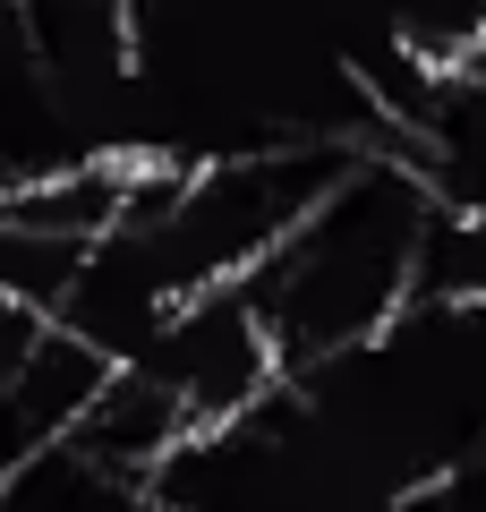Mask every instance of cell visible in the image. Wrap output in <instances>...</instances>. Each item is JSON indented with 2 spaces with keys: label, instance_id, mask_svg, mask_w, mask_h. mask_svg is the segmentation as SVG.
<instances>
[{
  "label": "cell",
  "instance_id": "cell-6",
  "mask_svg": "<svg viewBox=\"0 0 486 512\" xmlns=\"http://www.w3.org/2000/svg\"><path fill=\"white\" fill-rule=\"evenodd\" d=\"M410 308H486V205L435 197L427 231H418Z\"/></svg>",
  "mask_w": 486,
  "mask_h": 512
},
{
  "label": "cell",
  "instance_id": "cell-1",
  "mask_svg": "<svg viewBox=\"0 0 486 512\" xmlns=\"http://www.w3.org/2000/svg\"><path fill=\"white\" fill-rule=\"evenodd\" d=\"M435 214V188L418 163L367 146L359 163L333 180V197L282 239V248L239 274V291L256 299L273 350L290 376L342 359V350L376 342L401 308H410V274H418V231Z\"/></svg>",
  "mask_w": 486,
  "mask_h": 512
},
{
  "label": "cell",
  "instance_id": "cell-5",
  "mask_svg": "<svg viewBox=\"0 0 486 512\" xmlns=\"http://www.w3.org/2000/svg\"><path fill=\"white\" fill-rule=\"evenodd\" d=\"M0 512H145V478L111 470L103 453L60 436V444H35L0 478Z\"/></svg>",
  "mask_w": 486,
  "mask_h": 512
},
{
  "label": "cell",
  "instance_id": "cell-7",
  "mask_svg": "<svg viewBox=\"0 0 486 512\" xmlns=\"http://www.w3.org/2000/svg\"><path fill=\"white\" fill-rule=\"evenodd\" d=\"M427 504H435V512H486V444L427 478Z\"/></svg>",
  "mask_w": 486,
  "mask_h": 512
},
{
  "label": "cell",
  "instance_id": "cell-2",
  "mask_svg": "<svg viewBox=\"0 0 486 512\" xmlns=\"http://www.w3.org/2000/svg\"><path fill=\"white\" fill-rule=\"evenodd\" d=\"M171 393L188 402V419L214 427V419H239V410H256L273 393V384H290L282 350H273L265 316H256V299L239 291V282H214V291L180 299V308L162 316V333L145 342V359Z\"/></svg>",
  "mask_w": 486,
  "mask_h": 512
},
{
  "label": "cell",
  "instance_id": "cell-3",
  "mask_svg": "<svg viewBox=\"0 0 486 512\" xmlns=\"http://www.w3.org/2000/svg\"><path fill=\"white\" fill-rule=\"evenodd\" d=\"M120 376V359H111L103 342H86L77 325H43L35 333V350L18 359V376H9V410H18V436H26V453L35 444H60V436H77L86 427V410L103 402V384Z\"/></svg>",
  "mask_w": 486,
  "mask_h": 512
},
{
  "label": "cell",
  "instance_id": "cell-4",
  "mask_svg": "<svg viewBox=\"0 0 486 512\" xmlns=\"http://www.w3.org/2000/svg\"><path fill=\"white\" fill-rule=\"evenodd\" d=\"M188 436H197V419H188V402L154 376V367H120V376L103 384V402L86 410V427H77L86 453H103L111 470L145 478V487H154V470L180 453Z\"/></svg>",
  "mask_w": 486,
  "mask_h": 512
}]
</instances>
